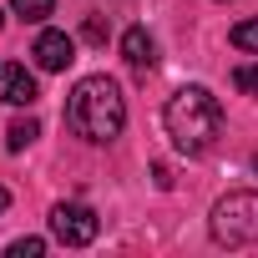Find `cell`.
<instances>
[{"mask_svg":"<svg viewBox=\"0 0 258 258\" xmlns=\"http://www.w3.org/2000/svg\"><path fill=\"white\" fill-rule=\"evenodd\" d=\"M233 86L248 91V96H258V61H243V66L233 71Z\"/></svg>","mask_w":258,"mask_h":258,"instance_id":"cell-11","label":"cell"},{"mask_svg":"<svg viewBox=\"0 0 258 258\" xmlns=\"http://www.w3.org/2000/svg\"><path fill=\"white\" fill-rule=\"evenodd\" d=\"M6 208H11V192H6V187H0V213H6Z\"/></svg>","mask_w":258,"mask_h":258,"instance_id":"cell-14","label":"cell"},{"mask_svg":"<svg viewBox=\"0 0 258 258\" xmlns=\"http://www.w3.org/2000/svg\"><path fill=\"white\" fill-rule=\"evenodd\" d=\"M31 56H36L41 71H66V66L76 61V41H71L66 31H41L36 46H31Z\"/></svg>","mask_w":258,"mask_h":258,"instance_id":"cell-5","label":"cell"},{"mask_svg":"<svg viewBox=\"0 0 258 258\" xmlns=\"http://www.w3.org/2000/svg\"><path fill=\"white\" fill-rule=\"evenodd\" d=\"M36 137H41V121H36V116H16L11 132H6V147H11V152H26Z\"/></svg>","mask_w":258,"mask_h":258,"instance_id":"cell-8","label":"cell"},{"mask_svg":"<svg viewBox=\"0 0 258 258\" xmlns=\"http://www.w3.org/2000/svg\"><path fill=\"white\" fill-rule=\"evenodd\" d=\"M106 31H111V26H106L101 16H86V26H81V36H86L91 46H101V41H106Z\"/></svg>","mask_w":258,"mask_h":258,"instance_id":"cell-13","label":"cell"},{"mask_svg":"<svg viewBox=\"0 0 258 258\" xmlns=\"http://www.w3.org/2000/svg\"><path fill=\"white\" fill-rule=\"evenodd\" d=\"M0 26H6V11H0Z\"/></svg>","mask_w":258,"mask_h":258,"instance_id":"cell-15","label":"cell"},{"mask_svg":"<svg viewBox=\"0 0 258 258\" xmlns=\"http://www.w3.org/2000/svg\"><path fill=\"white\" fill-rule=\"evenodd\" d=\"M162 126L182 157H203L223 137V106L208 86H177L162 106Z\"/></svg>","mask_w":258,"mask_h":258,"instance_id":"cell-1","label":"cell"},{"mask_svg":"<svg viewBox=\"0 0 258 258\" xmlns=\"http://www.w3.org/2000/svg\"><path fill=\"white\" fill-rule=\"evenodd\" d=\"M96 233H101V223H96V213L86 203H56L51 208V238L56 243L86 248V243H96Z\"/></svg>","mask_w":258,"mask_h":258,"instance_id":"cell-4","label":"cell"},{"mask_svg":"<svg viewBox=\"0 0 258 258\" xmlns=\"http://www.w3.org/2000/svg\"><path fill=\"white\" fill-rule=\"evenodd\" d=\"M228 41H233L238 51H248V56H258V16H253V21H238Z\"/></svg>","mask_w":258,"mask_h":258,"instance_id":"cell-9","label":"cell"},{"mask_svg":"<svg viewBox=\"0 0 258 258\" xmlns=\"http://www.w3.org/2000/svg\"><path fill=\"white\" fill-rule=\"evenodd\" d=\"M41 91H36V76L21 66V61H0V101L11 106H31Z\"/></svg>","mask_w":258,"mask_h":258,"instance_id":"cell-6","label":"cell"},{"mask_svg":"<svg viewBox=\"0 0 258 258\" xmlns=\"http://www.w3.org/2000/svg\"><path fill=\"white\" fill-rule=\"evenodd\" d=\"M208 228H213V238L223 248H258V192H228V198H218Z\"/></svg>","mask_w":258,"mask_h":258,"instance_id":"cell-3","label":"cell"},{"mask_svg":"<svg viewBox=\"0 0 258 258\" xmlns=\"http://www.w3.org/2000/svg\"><path fill=\"white\" fill-rule=\"evenodd\" d=\"M121 56H126V66L132 71H152V61H157V41L147 36V26H132L121 36Z\"/></svg>","mask_w":258,"mask_h":258,"instance_id":"cell-7","label":"cell"},{"mask_svg":"<svg viewBox=\"0 0 258 258\" xmlns=\"http://www.w3.org/2000/svg\"><path fill=\"white\" fill-rule=\"evenodd\" d=\"M6 253H11V258H41V253H46V238H16Z\"/></svg>","mask_w":258,"mask_h":258,"instance_id":"cell-12","label":"cell"},{"mask_svg":"<svg viewBox=\"0 0 258 258\" xmlns=\"http://www.w3.org/2000/svg\"><path fill=\"white\" fill-rule=\"evenodd\" d=\"M11 11H16L21 21H36V26H41V21L56 11V0H11Z\"/></svg>","mask_w":258,"mask_h":258,"instance_id":"cell-10","label":"cell"},{"mask_svg":"<svg viewBox=\"0 0 258 258\" xmlns=\"http://www.w3.org/2000/svg\"><path fill=\"white\" fill-rule=\"evenodd\" d=\"M66 121H71V132L106 147L121 137V126H126V96L111 76H86L71 86V101H66Z\"/></svg>","mask_w":258,"mask_h":258,"instance_id":"cell-2","label":"cell"},{"mask_svg":"<svg viewBox=\"0 0 258 258\" xmlns=\"http://www.w3.org/2000/svg\"><path fill=\"white\" fill-rule=\"evenodd\" d=\"M253 172H258V157H253Z\"/></svg>","mask_w":258,"mask_h":258,"instance_id":"cell-16","label":"cell"}]
</instances>
